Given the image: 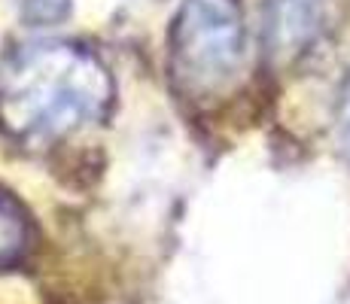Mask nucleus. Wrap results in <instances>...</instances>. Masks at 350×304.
I'll use <instances>...</instances> for the list:
<instances>
[{
	"instance_id": "f257e3e1",
	"label": "nucleus",
	"mask_w": 350,
	"mask_h": 304,
	"mask_svg": "<svg viewBox=\"0 0 350 304\" xmlns=\"http://www.w3.org/2000/svg\"><path fill=\"white\" fill-rule=\"evenodd\" d=\"M110 104L107 67L70 43L28 46L0 73V128L25 143L83 131L104 119Z\"/></svg>"
},
{
	"instance_id": "f03ea898",
	"label": "nucleus",
	"mask_w": 350,
	"mask_h": 304,
	"mask_svg": "<svg viewBox=\"0 0 350 304\" xmlns=\"http://www.w3.org/2000/svg\"><path fill=\"white\" fill-rule=\"evenodd\" d=\"M171 77L183 94L204 98L234 79L244 58L238 0H183L167 37Z\"/></svg>"
},
{
	"instance_id": "7ed1b4c3",
	"label": "nucleus",
	"mask_w": 350,
	"mask_h": 304,
	"mask_svg": "<svg viewBox=\"0 0 350 304\" xmlns=\"http://www.w3.org/2000/svg\"><path fill=\"white\" fill-rule=\"evenodd\" d=\"M326 0H265V46L280 64L301 58L317 40Z\"/></svg>"
},
{
	"instance_id": "20e7f679",
	"label": "nucleus",
	"mask_w": 350,
	"mask_h": 304,
	"mask_svg": "<svg viewBox=\"0 0 350 304\" xmlns=\"http://www.w3.org/2000/svg\"><path fill=\"white\" fill-rule=\"evenodd\" d=\"M28 249V222L16 201H10L0 192V268H12L22 262Z\"/></svg>"
},
{
	"instance_id": "39448f33",
	"label": "nucleus",
	"mask_w": 350,
	"mask_h": 304,
	"mask_svg": "<svg viewBox=\"0 0 350 304\" xmlns=\"http://www.w3.org/2000/svg\"><path fill=\"white\" fill-rule=\"evenodd\" d=\"M18 6L31 25H55L67 16L70 0H18Z\"/></svg>"
},
{
	"instance_id": "423d86ee",
	"label": "nucleus",
	"mask_w": 350,
	"mask_h": 304,
	"mask_svg": "<svg viewBox=\"0 0 350 304\" xmlns=\"http://www.w3.org/2000/svg\"><path fill=\"white\" fill-rule=\"evenodd\" d=\"M335 143H338L341 158L350 161V73L338 92V104H335Z\"/></svg>"
}]
</instances>
